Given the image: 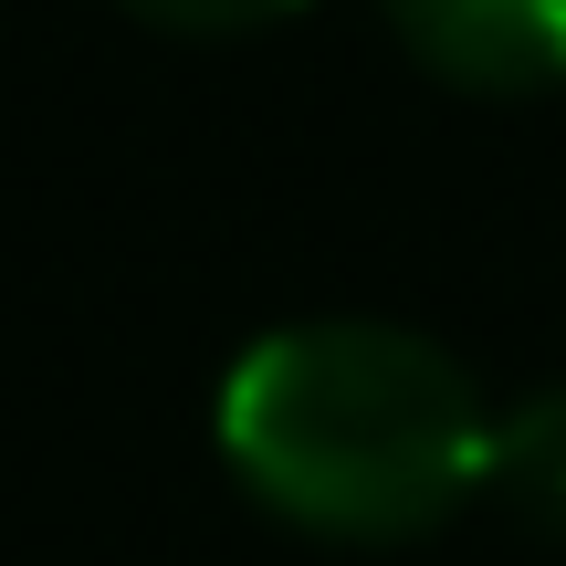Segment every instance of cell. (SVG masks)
I'll use <instances>...</instances> for the list:
<instances>
[{
    "label": "cell",
    "mask_w": 566,
    "mask_h": 566,
    "mask_svg": "<svg viewBox=\"0 0 566 566\" xmlns=\"http://www.w3.org/2000/svg\"><path fill=\"white\" fill-rule=\"evenodd\" d=\"M221 451L263 514L336 546L430 535L462 493H483L493 409L451 346L378 315L273 325L221 378Z\"/></svg>",
    "instance_id": "obj_1"
},
{
    "label": "cell",
    "mask_w": 566,
    "mask_h": 566,
    "mask_svg": "<svg viewBox=\"0 0 566 566\" xmlns=\"http://www.w3.org/2000/svg\"><path fill=\"white\" fill-rule=\"evenodd\" d=\"M399 53L462 95H556L566 84V0H378Z\"/></svg>",
    "instance_id": "obj_2"
},
{
    "label": "cell",
    "mask_w": 566,
    "mask_h": 566,
    "mask_svg": "<svg viewBox=\"0 0 566 566\" xmlns=\"http://www.w3.org/2000/svg\"><path fill=\"white\" fill-rule=\"evenodd\" d=\"M483 493L535 535H566V378L514 399L493 420V462H483Z\"/></svg>",
    "instance_id": "obj_3"
},
{
    "label": "cell",
    "mask_w": 566,
    "mask_h": 566,
    "mask_svg": "<svg viewBox=\"0 0 566 566\" xmlns=\"http://www.w3.org/2000/svg\"><path fill=\"white\" fill-rule=\"evenodd\" d=\"M116 11L158 21V32H263V21L304 11V0H116Z\"/></svg>",
    "instance_id": "obj_4"
}]
</instances>
